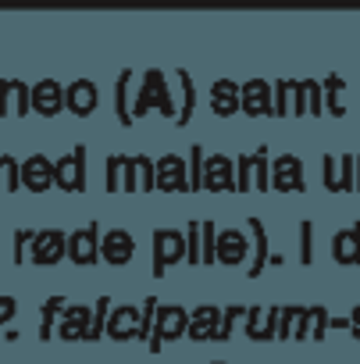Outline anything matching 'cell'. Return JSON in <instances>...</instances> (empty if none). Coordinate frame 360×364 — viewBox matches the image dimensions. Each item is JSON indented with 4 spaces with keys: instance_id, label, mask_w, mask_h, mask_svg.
Returning <instances> with one entry per match:
<instances>
[{
    "instance_id": "cell-1",
    "label": "cell",
    "mask_w": 360,
    "mask_h": 364,
    "mask_svg": "<svg viewBox=\"0 0 360 364\" xmlns=\"http://www.w3.org/2000/svg\"><path fill=\"white\" fill-rule=\"evenodd\" d=\"M54 182H58L65 193L86 190V146H75L68 157H61L54 164Z\"/></svg>"
},
{
    "instance_id": "cell-2",
    "label": "cell",
    "mask_w": 360,
    "mask_h": 364,
    "mask_svg": "<svg viewBox=\"0 0 360 364\" xmlns=\"http://www.w3.org/2000/svg\"><path fill=\"white\" fill-rule=\"evenodd\" d=\"M150 107H160L164 114H175V104H171V97H168V86H164V75H160V72H146V75H143V86H139V100H136L132 118H136V114H146Z\"/></svg>"
},
{
    "instance_id": "cell-3",
    "label": "cell",
    "mask_w": 360,
    "mask_h": 364,
    "mask_svg": "<svg viewBox=\"0 0 360 364\" xmlns=\"http://www.w3.org/2000/svg\"><path fill=\"white\" fill-rule=\"evenodd\" d=\"M153 186H157V190H164V193L190 190V178H186V164H182V157L168 154V157L153 161Z\"/></svg>"
},
{
    "instance_id": "cell-4",
    "label": "cell",
    "mask_w": 360,
    "mask_h": 364,
    "mask_svg": "<svg viewBox=\"0 0 360 364\" xmlns=\"http://www.w3.org/2000/svg\"><path fill=\"white\" fill-rule=\"evenodd\" d=\"M18 178H22V186L33 190V193H47L54 186V164L43 157V154H33L29 161L18 164Z\"/></svg>"
},
{
    "instance_id": "cell-5",
    "label": "cell",
    "mask_w": 360,
    "mask_h": 364,
    "mask_svg": "<svg viewBox=\"0 0 360 364\" xmlns=\"http://www.w3.org/2000/svg\"><path fill=\"white\" fill-rule=\"evenodd\" d=\"M65 254L75 261V264H93L97 254H100V243H97V225L89 229H79L65 240Z\"/></svg>"
},
{
    "instance_id": "cell-6",
    "label": "cell",
    "mask_w": 360,
    "mask_h": 364,
    "mask_svg": "<svg viewBox=\"0 0 360 364\" xmlns=\"http://www.w3.org/2000/svg\"><path fill=\"white\" fill-rule=\"evenodd\" d=\"M121 190H153V161L150 157L121 161Z\"/></svg>"
},
{
    "instance_id": "cell-7",
    "label": "cell",
    "mask_w": 360,
    "mask_h": 364,
    "mask_svg": "<svg viewBox=\"0 0 360 364\" xmlns=\"http://www.w3.org/2000/svg\"><path fill=\"white\" fill-rule=\"evenodd\" d=\"M61 257H65V232L43 229L33 236V261L36 264H58Z\"/></svg>"
},
{
    "instance_id": "cell-8",
    "label": "cell",
    "mask_w": 360,
    "mask_h": 364,
    "mask_svg": "<svg viewBox=\"0 0 360 364\" xmlns=\"http://www.w3.org/2000/svg\"><path fill=\"white\" fill-rule=\"evenodd\" d=\"M33 100H29V86L26 82H0V114H29Z\"/></svg>"
},
{
    "instance_id": "cell-9",
    "label": "cell",
    "mask_w": 360,
    "mask_h": 364,
    "mask_svg": "<svg viewBox=\"0 0 360 364\" xmlns=\"http://www.w3.org/2000/svg\"><path fill=\"white\" fill-rule=\"evenodd\" d=\"M29 100H33V111H40V114H58L61 111V104H65V93H61V86L54 82V79H43L40 86H33L29 90Z\"/></svg>"
},
{
    "instance_id": "cell-10",
    "label": "cell",
    "mask_w": 360,
    "mask_h": 364,
    "mask_svg": "<svg viewBox=\"0 0 360 364\" xmlns=\"http://www.w3.org/2000/svg\"><path fill=\"white\" fill-rule=\"evenodd\" d=\"M132 250H136V243H132V236H129L125 229L107 232L104 243H100V257L111 261V264H129V261H132Z\"/></svg>"
},
{
    "instance_id": "cell-11",
    "label": "cell",
    "mask_w": 360,
    "mask_h": 364,
    "mask_svg": "<svg viewBox=\"0 0 360 364\" xmlns=\"http://www.w3.org/2000/svg\"><path fill=\"white\" fill-rule=\"evenodd\" d=\"M153 257H157V275L164 272V264H175L178 257H182V236L178 232H171V229H160L157 236H153Z\"/></svg>"
},
{
    "instance_id": "cell-12",
    "label": "cell",
    "mask_w": 360,
    "mask_h": 364,
    "mask_svg": "<svg viewBox=\"0 0 360 364\" xmlns=\"http://www.w3.org/2000/svg\"><path fill=\"white\" fill-rule=\"evenodd\" d=\"M65 107H68V111H75L79 118L93 114V107H97V86H93V82H86V79L72 82V86L65 90Z\"/></svg>"
},
{
    "instance_id": "cell-13",
    "label": "cell",
    "mask_w": 360,
    "mask_h": 364,
    "mask_svg": "<svg viewBox=\"0 0 360 364\" xmlns=\"http://www.w3.org/2000/svg\"><path fill=\"white\" fill-rule=\"evenodd\" d=\"M107 336L111 339H129V336H139V311L136 307H129V304H121L118 311H111L107 314Z\"/></svg>"
},
{
    "instance_id": "cell-14",
    "label": "cell",
    "mask_w": 360,
    "mask_h": 364,
    "mask_svg": "<svg viewBox=\"0 0 360 364\" xmlns=\"http://www.w3.org/2000/svg\"><path fill=\"white\" fill-rule=\"evenodd\" d=\"M275 186L278 190H293V193H300L303 190V164H300V157H278L275 161Z\"/></svg>"
},
{
    "instance_id": "cell-15",
    "label": "cell",
    "mask_w": 360,
    "mask_h": 364,
    "mask_svg": "<svg viewBox=\"0 0 360 364\" xmlns=\"http://www.w3.org/2000/svg\"><path fill=\"white\" fill-rule=\"evenodd\" d=\"M86 332H89V311L86 307H65L58 336L61 339H86Z\"/></svg>"
},
{
    "instance_id": "cell-16",
    "label": "cell",
    "mask_w": 360,
    "mask_h": 364,
    "mask_svg": "<svg viewBox=\"0 0 360 364\" xmlns=\"http://www.w3.org/2000/svg\"><path fill=\"white\" fill-rule=\"evenodd\" d=\"M200 186L207 190H229L232 186V161L229 157H211L207 171L200 175Z\"/></svg>"
},
{
    "instance_id": "cell-17",
    "label": "cell",
    "mask_w": 360,
    "mask_h": 364,
    "mask_svg": "<svg viewBox=\"0 0 360 364\" xmlns=\"http://www.w3.org/2000/svg\"><path fill=\"white\" fill-rule=\"evenodd\" d=\"M332 250H335V261H339V264H356V261H360V229L339 232L335 243H332Z\"/></svg>"
},
{
    "instance_id": "cell-18",
    "label": "cell",
    "mask_w": 360,
    "mask_h": 364,
    "mask_svg": "<svg viewBox=\"0 0 360 364\" xmlns=\"http://www.w3.org/2000/svg\"><path fill=\"white\" fill-rule=\"evenodd\" d=\"M186 332V311L182 307H164L157 314V339H175Z\"/></svg>"
},
{
    "instance_id": "cell-19",
    "label": "cell",
    "mask_w": 360,
    "mask_h": 364,
    "mask_svg": "<svg viewBox=\"0 0 360 364\" xmlns=\"http://www.w3.org/2000/svg\"><path fill=\"white\" fill-rule=\"evenodd\" d=\"M214 257L218 261H225V264H239L243 257H246V240H243V232H225L222 240H218V250H214Z\"/></svg>"
},
{
    "instance_id": "cell-20",
    "label": "cell",
    "mask_w": 360,
    "mask_h": 364,
    "mask_svg": "<svg viewBox=\"0 0 360 364\" xmlns=\"http://www.w3.org/2000/svg\"><path fill=\"white\" fill-rule=\"evenodd\" d=\"M268 90H271V86H264V82H246V90H243V107H246V114H268V111H271Z\"/></svg>"
},
{
    "instance_id": "cell-21",
    "label": "cell",
    "mask_w": 360,
    "mask_h": 364,
    "mask_svg": "<svg viewBox=\"0 0 360 364\" xmlns=\"http://www.w3.org/2000/svg\"><path fill=\"white\" fill-rule=\"evenodd\" d=\"M211 104H214V111L218 114H232L236 111V104H239V97H236V86L232 82H214V90H211Z\"/></svg>"
},
{
    "instance_id": "cell-22",
    "label": "cell",
    "mask_w": 360,
    "mask_h": 364,
    "mask_svg": "<svg viewBox=\"0 0 360 364\" xmlns=\"http://www.w3.org/2000/svg\"><path fill=\"white\" fill-rule=\"evenodd\" d=\"M214 332H218V311H214V307H200V311L193 314L190 336H193V339H207V336H214Z\"/></svg>"
},
{
    "instance_id": "cell-23",
    "label": "cell",
    "mask_w": 360,
    "mask_h": 364,
    "mask_svg": "<svg viewBox=\"0 0 360 364\" xmlns=\"http://www.w3.org/2000/svg\"><path fill=\"white\" fill-rule=\"evenodd\" d=\"M22 186V178H18V161L15 157H0V190H4V193H15Z\"/></svg>"
},
{
    "instance_id": "cell-24",
    "label": "cell",
    "mask_w": 360,
    "mask_h": 364,
    "mask_svg": "<svg viewBox=\"0 0 360 364\" xmlns=\"http://www.w3.org/2000/svg\"><path fill=\"white\" fill-rule=\"evenodd\" d=\"M129 82H132V72H121V79H118V86H114V104H118V118H121V125H132L129 107H125V100H129Z\"/></svg>"
},
{
    "instance_id": "cell-25",
    "label": "cell",
    "mask_w": 360,
    "mask_h": 364,
    "mask_svg": "<svg viewBox=\"0 0 360 364\" xmlns=\"http://www.w3.org/2000/svg\"><path fill=\"white\" fill-rule=\"evenodd\" d=\"M58 311H65V300H61V296H50V300L43 304V325H40V336H43V339L54 336V318H58Z\"/></svg>"
},
{
    "instance_id": "cell-26",
    "label": "cell",
    "mask_w": 360,
    "mask_h": 364,
    "mask_svg": "<svg viewBox=\"0 0 360 364\" xmlns=\"http://www.w3.org/2000/svg\"><path fill=\"white\" fill-rule=\"evenodd\" d=\"M121 161L125 157H107V193H114L121 186Z\"/></svg>"
},
{
    "instance_id": "cell-27",
    "label": "cell",
    "mask_w": 360,
    "mask_h": 364,
    "mask_svg": "<svg viewBox=\"0 0 360 364\" xmlns=\"http://www.w3.org/2000/svg\"><path fill=\"white\" fill-rule=\"evenodd\" d=\"M33 236H36L33 229H22V232L15 236V261H26V247L33 243Z\"/></svg>"
},
{
    "instance_id": "cell-28",
    "label": "cell",
    "mask_w": 360,
    "mask_h": 364,
    "mask_svg": "<svg viewBox=\"0 0 360 364\" xmlns=\"http://www.w3.org/2000/svg\"><path fill=\"white\" fill-rule=\"evenodd\" d=\"M193 264L200 261V225H193V236H190V254H186Z\"/></svg>"
},
{
    "instance_id": "cell-29",
    "label": "cell",
    "mask_w": 360,
    "mask_h": 364,
    "mask_svg": "<svg viewBox=\"0 0 360 364\" xmlns=\"http://www.w3.org/2000/svg\"><path fill=\"white\" fill-rule=\"evenodd\" d=\"M15 318V300L11 296H0V325Z\"/></svg>"
},
{
    "instance_id": "cell-30",
    "label": "cell",
    "mask_w": 360,
    "mask_h": 364,
    "mask_svg": "<svg viewBox=\"0 0 360 364\" xmlns=\"http://www.w3.org/2000/svg\"><path fill=\"white\" fill-rule=\"evenodd\" d=\"M349 328H353V336H360V307L353 311V318H349Z\"/></svg>"
},
{
    "instance_id": "cell-31",
    "label": "cell",
    "mask_w": 360,
    "mask_h": 364,
    "mask_svg": "<svg viewBox=\"0 0 360 364\" xmlns=\"http://www.w3.org/2000/svg\"><path fill=\"white\" fill-rule=\"evenodd\" d=\"M218 364H222V360H218Z\"/></svg>"
}]
</instances>
